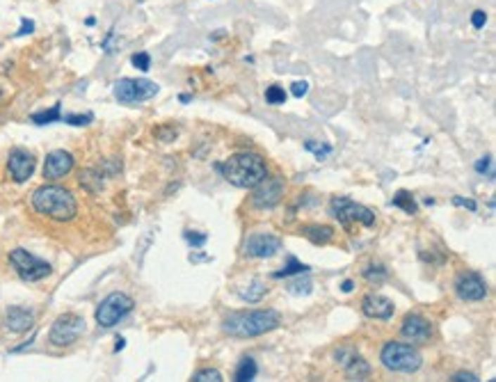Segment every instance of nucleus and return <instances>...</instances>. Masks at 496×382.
<instances>
[{
    "label": "nucleus",
    "instance_id": "nucleus-1",
    "mask_svg": "<svg viewBox=\"0 0 496 382\" xmlns=\"http://www.w3.org/2000/svg\"><path fill=\"white\" fill-rule=\"evenodd\" d=\"M215 170L236 188L252 190L268 177V167L259 153H234L224 163H217Z\"/></svg>",
    "mask_w": 496,
    "mask_h": 382
},
{
    "label": "nucleus",
    "instance_id": "nucleus-2",
    "mask_svg": "<svg viewBox=\"0 0 496 382\" xmlns=\"http://www.w3.org/2000/svg\"><path fill=\"white\" fill-rule=\"evenodd\" d=\"M281 325V316L274 309H256V312H238L224 318L222 330L236 339H254L268 334Z\"/></svg>",
    "mask_w": 496,
    "mask_h": 382
},
{
    "label": "nucleus",
    "instance_id": "nucleus-3",
    "mask_svg": "<svg viewBox=\"0 0 496 382\" xmlns=\"http://www.w3.org/2000/svg\"><path fill=\"white\" fill-rule=\"evenodd\" d=\"M32 208L55 222H69L78 213V202L67 188L42 186L32 193Z\"/></svg>",
    "mask_w": 496,
    "mask_h": 382
},
{
    "label": "nucleus",
    "instance_id": "nucleus-4",
    "mask_svg": "<svg viewBox=\"0 0 496 382\" xmlns=\"http://www.w3.org/2000/svg\"><path fill=\"white\" fill-rule=\"evenodd\" d=\"M380 362L384 369H389L393 373H414L421 369L424 357L421 352L409 343H400V341H389L380 352Z\"/></svg>",
    "mask_w": 496,
    "mask_h": 382
},
{
    "label": "nucleus",
    "instance_id": "nucleus-5",
    "mask_svg": "<svg viewBox=\"0 0 496 382\" xmlns=\"http://www.w3.org/2000/svg\"><path fill=\"white\" fill-rule=\"evenodd\" d=\"M329 213H332L345 229H350L352 222L364 224V227L375 224V213L371 211V208L352 202L350 197H334L332 202H329Z\"/></svg>",
    "mask_w": 496,
    "mask_h": 382
},
{
    "label": "nucleus",
    "instance_id": "nucleus-6",
    "mask_svg": "<svg viewBox=\"0 0 496 382\" xmlns=\"http://www.w3.org/2000/svg\"><path fill=\"white\" fill-rule=\"evenodd\" d=\"M82 334H85V318L78 314H62L51 325L49 341L58 348H67V345L76 343Z\"/></svg>",
    "mask_w": 496,
    "mask_h": 382
},
{
    "label": "nucleus",
    "instance_id": "nucleus-7",
    "mask_svg": "<svg viewBox=\"0 0 496 382\" xmlns=\"http://www.w3.org/2000/svg\"><path fill=\"white\" fill-rule=\"evenodd\" d=\"M9 263H12V268L16 270V275L21 279H25V281H39V279L49 277L53 272L51 263L37 259L34 254H30L23 248H16V250L9 252Z\"/></svg>",
    "mask_w": 496,
    "mask_h": 382
},
{
    "label": "nucleus",
    "instance_id": "nucleus-8",
    "mask_svg": "<svg viewBox=\"0 0 496 382\" xmlns=\"http://www.w3.org/2000/svg\"><path fill=\"white\" fill-rule=\"evenodd\" d=\"M133 298H128L126 293H110L96 307V323L101 327H115L122 318L133 312Z\"/></svg>",
    "mask_w": 496,
    "mask_h": 382
},
{
    "label": "nucleus",
    "instance_id": "nucleus-9",
    "mask_svg": "<svg viewBox=\"0 0 496 382\" xmlns=\"http://www.w3.org/2000/svg\"><path fill=\"white\" fill-rule=\"evenodd\" d=\"M158 94V85L146 78H122L115 83V98L119 103H142Z\"/></svg>",
    "mask_w": 496,
    "mask_h": 382
},
{
    "label": "nucleus",
    "instance_id": "nucleus-10",
    "mask_svg": "<svg viewBox=\"0 0 496 382\" xmlns=\"http://www.w3.org/2000/svg\"><path fill=\"white\" fill-rule=\"evenodd\" d=\"M252 190H254L252 206L265 211V208H274L281 202L284 190H286V184H284L281 177H265L261 184L256 186V188H252Z\"/></svg>",
    "mask_w": 496,
    "mask_h": 382
},
{
    "label": "nucleus",
    "instance_id": "nucleus-11",
    "mask_svg": "<svg viewBox=\"0 0 496 382\" xmlns=\"http://www.w3.org/2000/svg\"><path fill=\"white\" fill-rule=\"evenodd\" d=\"M455 293L464 303H481V300L488 298V281L478 272H462L455 279Z\"/></svg>",
    "mask_w": 496,
    "mask_h": 382
},
{
    "label": "nucleus",
    "instance_id": "nucleus-12",
    "mask_svg": "<svg viewBox=\"0 0 496 382\" xmlns=\"http://www.w3.org/2000/svg\"><path fill=\"white\" fill-rule=\"evenodd\" d=\"M281 250V238L272 234H252L245 241V254L254 259H270Z\"/></svg>",
    "mask_w": 496,
    "mask_h": 382
},
{
    "label": "nucleus",
    "instance_id": "nucleus-13",
    "mask_svg": "<svg viewBox=\"0 0 496 382\" xmlns=\"http://www.w3.org/2000/svg\"><path fill=\"white\" fill-rule=\"evenodd\" d=\"M34 167H37V160L30 151L14 149L12 153H9L7 170H9V177H12L16 184H25V181L34 174Z\"/></svg>",
    "mask_w": 496,
    "mask_h": 382
},
{
    "label": "nucleus",
    "instance_id": "nucleus-14",
    "mask_svg": "<svg viewBox=\"0 0 496 382\" xmlns=\"http://www.w3.org/2000/svg\"><path fill=\"white\" fill-rule=\"evenodd\" d=\"M73 165H76V160H73V156L69 151H64V149H55L51 151L49 156H46V163H44V179H49V181H60L69 174V172L73 170Z\"/></svg>",
    "mask_w": 496,
    "mask_h": 382
},
{
    "label": "nucleus",
    "instance_id": "nucleus-15",
    "mask_svg": "<svg viewBox=\"0 0 496 382\" xmlns=\"http://www.w3.org/2000/svg\"><path fill=\"white\" fill-rule=\"evenodd\" d=\"M400 334L405 336L407 341L414 343H426L433 336V325H430L428 318H424L421 314H407L405 321L400 325Z\"/></svg>",
    "mask_w": 496,
    "mask_h": 382
},
{
    "label": "nucleus",
    "instance_id": "nucleus-16",
    "mask_svg": "<svg viewBox=\"0 0 496 382\" xmlns=\"http://www.w3.org/2000/svg\"><path fill=\"white\" fill-rule=\"evenodd\" d=\"M336 362L345 369V376L350 380H366L371 376V367L364 357H360L350 348H341L336 352Z\"/></svg>",
    "mask_w": 496,
    "mask_h": 382
},
{
    "label": "nucleus",
    "instance_id": "nucleus-17",
    "mask_svg": "<svg viewBox=\"0 0 496 382\" xmlns=\"http://www.w3.org/2000/svg\"><path fill=\"white\" fill-rule=\"evenodd\" d=\"M362 312L364 316L375 318V321H389L393 312H396V307H393L389 298H384L380 293H369L362 300Z\"/></svg>",
    "mask_w": 496,
    "mask_h": 382
},
{
    "label": "nucleus",
    "instance_id": "nucleus-18",
    "mask_svg": "<svg viewBox=\"0 0 496 382\" xmlns=\"http://www.w3.org/2000/svg\"><path fill=\"white\" fill-rule=\"evenodd\" d=\"M34 325V314L30 309L23 307H9L5 312V327L14 334H23L27 330H32Z\"/></svg>",
    "mask_w": 496,
    "mask_h": 382
},
{
    "label": "nucleus",
    "instance_id": "nucleus-19",
    "mask_svg": "<svg viewBox=\"0 0 496 382\" xmlns=\"http://www.w3.org/2000/svg\"><path fill=\"white\" fill-rule=\"evenodd\" d=\"M302 234L307 236V238L311 241V243H316V245H327L329 241L334 238V229L332 227H320V224H311V227H305V229H302Z\"/></svg>",
    "mask_w": 496,
    "mask_h": 382
},
{
    "label": "nucleus",
    "instance_id": "nucleus-20",
    "mask_svg": "<svg viewBox=\"0 0 496 382\" xmlns=\"http://www.w3.org/2000/svg\"><path fill=\"white\" fill-rule=\"evenodd\" d=\"M256 373H259V367H256L254 357H243L236 367L234 380L236 382H252L256 378Z\"/></svg>",
    "mask_w": 496,
    "mask_h": 382
},
{
    "label": "nucleus",
    "instance_id": "nucleus-21",
    "mask_svg": "<svg viewBox=\"0 0 496 382\" xmlns=\"http://www.w3.org/2000/svg\"><path fill=\"white\" fill-rule=\"evenodd\" d=\"M391 206H396V208H402L407 215H416L419 213V206L414 202V197H412V193H407V190H398L396 195H393L391 199Z\"/></svg>",
    "mask_w": 496,
    "mask_h": 382
},
{
    "label": "nucleus",
    "instance_id": "nucleus-22",
    "mask_svg": "<svg viewBox=\"0 0 496 382\" xmlns=\"http://www.w3.org/2000/svg\"><path fill=\"white\" fill-rule=\"evenodd\" d=\"M311 268L305 266L302 261H298L295 257H288V263H286V268H281L277 272H272V277L274 279H281V277H291V275H305V272H309Z\"/></svg>",
    "mask_w": 496,
    "mask_h": 382
},
{
    "label": "nucleus",
    "instance_id": "nucleus-23",
    "mask_svg": "<svg viewBox=\"0 0 496 382\" xmlns=\"http://www.w3.org/2000/svg\"><path fill=\"white\" fill-rule=\"evenodd\" d=\"M60 120H62V106H60V103H55L51 110H44V113H34V115H32V122L39 124V126L60 122Z\"/></svg>",
    "mask_w": 496,
    "mask_h": 382
},
{
    "label": "nucleus",
    "instance_id": "nucleus-24",
    "mask_svg": "<svg viewBox=\"0 0 496 382\" xmlns=\"http://www.w3.org/2000/svg\"><path fill=\"white\" fill-rule=\"evenodd\" d=\"M305 149L311 151L316 156V160H325L329 153H332V144L327 142H314V140H307L305 142Z\"/></svg>",
    "mask_w": 496,
    "mask_h": 382
},
{
    "label": "nucleus",
    "instance_id": "nucleus-25",
    "mask_svg": "<svg viewBox=\"0 0 496 382\" xmlns=\"http://www.w3.org/2000/svg\"><path fill=\"white\" fill-rule=\"evenodd\" d=\"M286 98H288V94L284 92L281 85H270L268 89H265V101H268L270 106H284L286 103Z\"/></svg>",
    "mask_w": 496,
    "mask_h": 382
},
{
    "label": "nucleus",
    "instance_id": "nucleus-26",
    "mask_svg": "<svg viewBox=\"0 0 496 382\" xmlns=\"http://www.w3.org/2000/svg\"><path fill=\"white\" fill-rule=\"evenodd\" d=\"M265 291H268V286H263V281L256 279L250 286V291H241V298L247 300V303H259V300L265 295Z\"/></svg>",
    "mask_w": 496,
    "mask_h": 382
},
{
    "label": "nucleus",
    "instance_id": "nucleus-27",
    "mask_svg": "<svg viewBox=\"0 0 496 382\" xmlns=\"http://www.w3.org/2000/svg\"><path fill=\"white\" fill-rule=\"evenodd\" d=\"M364 277L369 281H382L387 279V268L380 266V263H371L369 268H364Z\"/></svg>",
    "mask_w": 496,
    "mask_h": 382
},
{
    "label": "nucleus",
    "instance_id": "nucleus-28",
    "mask_svg": "<svg viewBox=\"0 0 496 382\" xmlns=\"http://www.w3.org/2000/svg\"><path fill=\"white\" fill-rule=\"evenodd\" d=\"M222 373L215 371V369H204V371H199L195 373V378H192V382H222Z\"/></svg>",
    "mask_w": 496,
    "mask_h": 382
},
{
    "label": "nucleus",
    "instance_id": "nucleus-29",
    "mask_svg": "<svg viewBox=\"0 0 496 382\" xmlns=\"http://www.w3.org/2000/svg\"><path fill=\"white\" fill-rule=\"evenodd\" d=\"M288 291L293 295H307V293H311V281L309 279H295V281H291L288 284Z\"/></svg>",
    "mask_w": 496,
    "mask_h": 382
},
{
    "label": "nucleus",
    "instance_id": "nucleus-30",
    "mask_svg": "<svg viewBox=\"0 0 496 382\" xmlns=\"http://www.w3.org/2000/svg\"><path fill=\"white\" fill-rule=\"evenodd\" d=\"M183 238H186L192 245V250H199V248H204V243L208 241V236L206 234H195V231H183Z\"/></svg>",
    "mask_w": 496,
    "mask_h": 382
},
{
    "label": "nucleus",
    "instance_id": "nucleus-31",
    "mask_svg": "<svg viewBox=\"0 0 496 382\" xmlns=\"http://www.w3.org/2000/svg\"><path fill=\"white\" fill-rule=\"evenodd\" d=\"M131 62H133V67L140 69V71H149L151 69V56H149V53H135V56L131 58Z\"/></svg>",
    "mask_w": 496,
    "mask_h": 382
},
{
    "label": "nucleus",
    "instance_id": "nucleus-32",
    "mask_svg": "<svg viewBox=\"0 0 496 382\" xmlns=\"http://www.w3.org/2000/svg\"><path fill=\"white\" fill-rule=\"evenodd\" d=\"M91 120H94V115L87 113V115H67L64 117V122L71 124V126H87Z\"/></svg>",
    "mask_w": 496,
    "mask_h": 382
},
{
    "label": "nucleus",
    "instance_id": "nucleus-33",
    "mask_svg": "<svg viewBox=\"0 0 496 382\" xmlns=\"http://www.w3.org/2000/svg\"><path fill=\"white\" fill-rule=\"evenodd\" d=\"M476 172L478 174H488L490 179L494 177V167H492V156H483L478 163H476Z\"/></svg>",
    "mask_w": 496,
    "mask_h": 382
},
{
    "label": "nucleus",
    "instance_id": "nucleus-34",
    "mask_svg": "<svg viewBox=\"0 0 496 382\" xmlns=\"http://www.w3.org/2000/svg\"><path fill=\"white\" fill-rule=\"evenodd\" d=\"M307 92H309V83H307V80H295L293 87H291V94L295 96V98L307 96Z\"/></svg>",
    "mask_w": 496,
    "mask_h": 382
},
{
    "label": "nucleus",
    "instance_id": "nucleus-35",
    "mask_svg": "<svg viewBox=\"0 0 496 382\" xmlns=\"http://www.w3.org/2000/svg\"><path fill=\"white\" fill-rule=\"evenodd\" d=\"M485 23H488V14H485L483 10H476L471 14V25L476 30H481V28H485Z\"/></svg>",
    "mask_w": 496,
    "mask_h": 382
},
{
    "label": "nucleus",
    "instance_id": "nucleus-36",
    "mask_svg": "<svg viewBox=\"0 0 496 382\" xmlns=\"http://www.w3.org/2000/svg\"><path fill=\"white\" fill-rule=\"evenodd\" d=\"M453 204L455 206H464L469 208V211H478V204L473 202V199H464V197H453Z\"/></svg>",
    "mask_w": 496,
    "mask_h": 382
},
{
    "label": "nucleus",
    "instance_id": "nucleus-37",
    "mask_svg": "<svg viewBox=\"0 0 496 382\" xmlns=\"http://www.w3.org/2000/svg\"><path fill=\"white\" fill-rule=\"evenodd\" d=\"M453 382H478L481 378L478 376H473V373H464V371H460V373H455V376L451 378Z\"/></svg>",
    "mask_w": 496,
    "mask_h": 382
},
{
    "label": "nucleus",
    "instance_id": "nucleus-38",
    "mask_svg": "<svg viewBox=\"0 0 496 382\" xmlns=\"http://www.w3.org/2000/svg\"><path fill=\"white\" fill-rule=\"evenodd\" d=\"M155 135L163 138V142H170V140L177 138V129H158V131H155Z\"/></svg>",
    "mask_w": 496,
    "mask_h": 382
},
{
    "label": "nucleus",
    "instance_id": "nucleus-39",
    "mask_svg": "<svg viewBox=\"0 0 496 382\" xmlns=\"http://www.w3.org/2000/svg\"><path fill=\"white\" fill-rule=\"evenodd\" d=\"M32 30H34V21L23 19V21H21V30L16 32V37H23V34H30Z\"/></svg>",
    "mask_w": 496,
    "mask_h": 382
},
{
    "label": "nucleus",
    "instance_id": "nucleus-40",
    "mask_svg": "<svg viewBox=\"0 0 496 382\" xmlns=\"http://www.w3.org/2000/svg\"><path fill=\"white\" fill-rule=\"evenodd\" d=\"M341 291H343V293H352V291H355V281L352 279H345L343 284H341Z\"/></svg>",
    "mask_w": 496,
    "mask_h": 382
},
{
    "label": "nucleus",
    "instance_id": "nucleus-41",
    "mask_svg": "<svg viewBox=\"0 0 496 382\" xmlns=\"http://www.w3.org/2000/svg\"><path fill=\"white\" fill-rule=\"evenodd\" d=\"M124 345H126V339H124V336H119V339H117V345H115V350H122Z\"/></svg>",
    "mask_w": 496,
    "mask_h": 382
},
{
    "label": "nucleus",
    "instance_id": "nucleus-42",
    "mask_svg": "<svg viewBox=\"0 0 496 382\" xmlns=\"http://www.w3.org/2000/svg\"><path fill=\"white\" fill-rule=\"evenodd\" d=\"M179 98H181V101H183V103H188V101H190V94H181Z\"/></svg>",
    "mask_w": 496,
    "mask_h": 382
}]
</instances>
